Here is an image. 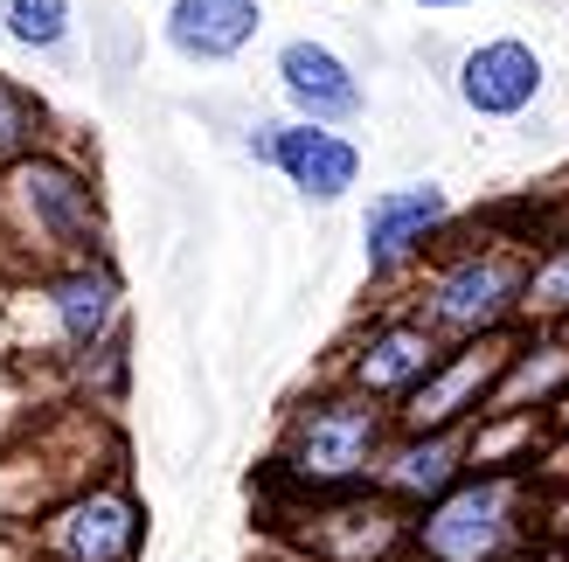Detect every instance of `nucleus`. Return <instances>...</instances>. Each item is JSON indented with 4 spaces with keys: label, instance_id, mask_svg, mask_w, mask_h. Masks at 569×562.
Instances as JSON below:
<instances>
[{
    "label": "nucleus",
    "instance_id": "obj_1",
    "mask_svg": "<svg viewBox=\"0 0 569 562\" xmlns=\"http://www.w3.org/2000/svg\"><path fill=\"white\" fill-rule=\"evenodd\" d=\"M542 237L535 209H487V215H451V230L423 250V264L403 278V305L438 327L445 341H479V333H515L528 258Z\"/></svg>",
    "mask_w": 569,
    "mask_h": 562
},
{
    "label": "nucleus",
    "instance_id": "obj_2",
    "mask_svg": "<svg viewBox=\"0 0 569 562\" xmlns=\"http://www.w3.org/2000/svg\"><path fill=\"white\" fill-rule=\"evenodd\" d=\"M119 327H126V271L111 250L0 278V361H14V369H70L77 354H91Z\"/></svg>",
    "mask_w": 569,
    "mask_h": 562
},
{
    "label": "nucleus",
    "instance_id": "obj_3",
    "mask_svg": "<svg viewBox=\"0 0 569 562\" xmlns=\"http://www.w3.org/2000/svg\"><path fill=\"white\" fill-rule=\"evenodd\" d=\"M91 250H111V209L98 167L77 147L42 139L36 153L0 167V278L91 258Z\"/></svg>",
    "mask_w": 569,
    "mask_h": 562
},
{
    "label": "nucleus",
    "instance_id": "obj_4",
    "mask_svg": "<svg viewBox=\"0 0 569 562\" xmlns=\"http://www.w3.org/2000/svg\"><path fill=\"white\" fill-rule=\"evenodd\" d=\"M396 431V410L340 382H312L284 403L271 459L258 472V493H333L376 480V459Z\"/></svg>",
    "mask_w": 569,
    "mask_h": 562
},
{
    "label": "nucleus",
    "instance_id": "obj_5",
    "mask_svg": "<svg viewBox=\"0 0 569 562\" xmlns=\"http://www.w3.org/2000/svg\"><path fill=\"white\" fill-rule=\"evenodd\" d=\"M535 535H549V493L535 465H493L410 514V562H515Z\"/></svg>",
    "mask_w": 569,
    "mask_h": 562
},
{
    "label": "nucleus",
    "instance_id": "obj_6",
    "mask_svg": "<svg viewBox=\"0 0 569 562\" xmlns=\"http://www.w3.org/2000/svg\"><path fill=\"white\" fill-rule=\"evenodd\" d=\"M284 562H410V508L361 480L333 493H258Z\"/></svg>",
    "mask_w": 569,
    "mask_h": 562
},
{
    "label": "nucleus",
    "instance_id": "obj_7",
    "mask_svg": "<svg viewBox=\"0 0 569 562\" xmlns=\"http://www.w3.org/2000/svg\"><path fill=\"white\" fill-rule=\"evenodd\" d=\"M14 528L42 562H139L147 555V500L132 493L119 465L70 486L63 500H49Z\"/></svg>",
    "mask_w": 569,
    "mask_h": 562
},
{
    "label": "nucleus",
    "instance_id": "obj_8",
    "mask_svg": "<svg viewBox=\"0 0 569 562\" xmlns=\"http://www.w3.org/2000/svg\"><path fill=\"white\" fill-rule=\"evenodd\" d=\"M451 341L438 327H423L403 299L396 305H382V313H368L348 341L333 348V361H327V382H340V389H361V397H376V403H403L410 389L438 369V354H445Z\"/></svg>",
    "mask_w": 569,
    "mask_h": 562
},
{
    "label": "nucleus",
    "instance_id": "obj_9",
    "mask_svg": "<svg viewBox=\"0 0 569 562\" xmlns=\"http://www.w3.org/2000/svg\"><path fill=\"white\" fill-rule=\"evenodd\" d=\"M243 153L271 167V174L299 194L306 209H333V202H348V194L361 188V139L348 126H312V119H258L243 132Z\"/></svg>",
    "mask_w": 569,
    "mask_h": 562
},
{
    "label": "nucleus",
    "instance_id": "obj_10",
    "mask_svg": "<svg viewBox=\"0 0 569 562\" xmlns=\"http://www.w3.org/2000/svg\"><path fill=\"white\" fill-rule=\"evenodd\" d=\"M459 202H451L445 181H396V188H376L361 209V271L368 285L382 292H403V278L423 264V250H431Z\"/></svg>",
    "mask_w": 569,
    "mask_h": 562
},
{
    "label": "nucleus",
    "instance_id": "obj_11",
    "mask_svg": "<svg viewBox=\"0 0 569 562\" xmlns=\"http://www.w3.org/2000/svg\"><path fill=\"white\" fill-rule=\"evenodd\" d=\"M542 91H549V63L521 36H479L451 63V98H459L466 119H487V126L528 119L542 104Z\"/></svg>",
    "mask_w": 569,
    "mask_h": 562
},
{
    "label": "nucleus",
    "instance_id": "obj_12",
    "mask_svg": "<svg viewBox=\"0 0 569 562\" xmlns=\"http://www.w3.org/2000/svg\"><path fill=\"white\" fill-rule=\"evenodd\" d=\"M507 361V333H479V341H451L438 354V369L423 375L403 403H396V431H445V424H472L487 410L493 382Z\"/></svg>",
    "mask_w": 569,
    "mask_h": 562
},
{
    "label": "nucleus",
    "instance_id": "obj_13",
    "mask_svg": "<svg viewBox=\"0 0 569 562\" xmlns=\"http://www.w3.org/2000/svg\"><path fill=\"white\" fill-rule=\"evenodd\" d=\"M271 77H278V98L292 119H312V126H361L368 119L361 70L320 36H284L271 56Z\"/></svg>",
    "mask_w": 569,
    "mask_h": 562
},
{
    "label": "nucleus",
    "instance_id": "obj_14",
    "mask_svg": "<svg viewBox=\"0 0 569 562\" xmlns=\"http://www.w3.org/2000/svg\"><path fill=\"white\" fill-rule=\"evenodd\" d=\"M264 36V0H167L160 42L188 70H222Z\"/></svg>",
    "mask_w": 569,
    "mask_h": 562
},
{
    "label": "nucleus",
    "instance_id": "obj_15",
    "mask_svg": "<svg viewBox=\"0 0 569 562\" xmlns=\"http://www.w3.org/2000/svg\"><path fill=\"white\" fill-rule=\"evenodd\" d=\"M472 472V444L466 424H445V431H389L382 459H376V486L396 500V508H431L438 493H451Z\"/></svg>",
    "mask_w": 569,
    "mask_h": 562
},
{
    "label": "nucleus",
    "instance_id": "obj_16",
    "mask_svg": "<svg viewBox=\"0 0 569 562\" xmlns=\"http://www.w3.org/2000/svg\"><path fill=\"white\" fill-rule=\"evenodd\" d=\"M569 397V327H542V320H521L507 333V361H500V382L487 410H556Z\"/></svg>",
    "mask_w": 569,
    "mask_h": 562
},
{
    "label": "nucleus",
    "instance_id": "obj_17",
    "mask_svg": "<svg viewBox=\"0 0 569 562\" xmlns=\"http://www.w3.org/2000/svg\"><path fill=\"white\" fill-rule=\"evenodd\" d=\"M549 438V417L542 410H479L466 424V444H472V472H493V465H535Z\"/></svg>",
    "mask_w": 569,
    "mask_h": 562
},
{
    "label": "nucleus",
    "instance_id": "obj_18",
    "mask_svg": "<svg viewBox=\"0 0 569 562\" xmlns=\"http://www.w3.org/2000/svg\"><path fill=\"white\" fill-rule=\"evenodd\" d=\"M0 42L21 56H70L77 42V0H0Z\"/></svg>",
    "mask_w": 569,
    "mask_h": 562
},
{
    "label": "nucleus",
    "instance_id": "obj_19",
    "mask_svg": "<svg viewBox=\"0 0 569 562\" xmlns=\"http://www.w3.org/2000/svg\"><path fill=\"white\" fill-rule=\"evenodd\" d=\"M521 320L569 327V222H542L528 258V292H521Z\"/></svg>",
    "mask_w": 569,
    "mask_h": 562
},
{
    "label": "nucleus",
    "instance_id": "obj_20",
    "mask_svg": "<svg viewBox=\"0 0 569 562\" xmlns=\"http://www.w3.org/2000/svg\"><path fill=\"white\" fill-rule=\"evenodd\" d=\"M42 139H56V111L36 83H21L14 70H0V167L36 153Z\"/></svg>",
    "mask_w": 569,
    "mask_h": 562
},
{
    "label": "nucleus",
    "instance_id": "obj_21",
    "mask_svg": "<svg viewBox=\"0 0 569 562\" xmlns=\"http://www.w3.org/2000/svg\"><path fill=\"white\" fill-rule=\"evenodd\" d=\"M63 375H70V389H77V403L111 410V403L126 397V382H132V341H126V327L111 333V341H98L91 354H77Z\"/></svg>",
    "mask_w": 569,
    "mask_h": 562
},
{
    "label": "nucleus",
    "instance_id": "obj_22",
    "mask_svg": "<svg viewBox=\"0 0 569 562\" xmlns=\"http://www.w3.org/2000/svg\"><path fill=\"white\" fill-rule=\"evenodd\" d=\"M535 480H542L549 493H556V486H569V424H549L542 452H535Z\"/></svg>",
    "mask_w": 569,
    "mask_h": 562
},
{
    "label": "nucleus",
    "instance_id": "obj_23",
    "mask_svg": "<svg viewBox=\"0 0 569 562\" xmlns=\"http://www.w3.org/2000/svg\"><path fill=\"white\" fill-rule=\"evenodd\" d=\"M515 562H569V535H535Z\"/></svg>",
    "mask_w": 569,
    "mask_h": 562
},
{
    "label": "nucleus",
    "instance_id": "obj_24",
    "mask_svg": "<svg viewBox=\"0 0 569 562\" xmlns=\"http://www.w3.org/2000/svg\"><path fill=\"white\" fill-rule=\"evenodd\" d=\"M0 562H42V555L28 549V535H21V528H8V521H0Z\"/></svg>",
    "mask_w": 569,
    "mask_h": 562
},
{
    "label": "nucleus",
    "instance_id": "obj_25",
    "mask_svg": "<svg viewBox=\"0 0 569 562\" xmlns=\"http://www.w3.org/2000/svg\"><path fill=\"white\" fill-rule=\"evenodd\" d=\"M417 14H459V8H479V0H410Z\"/></svg>",
    "mask_w": 569,
    "mask_h": 562
},
{
    "label": "nucleus",
    "instance_id": "obj_26",
    "mask_svg": "<svg viewBox=\"0 0 569 562\" xmlns=\"http://www.w3.org/2000/svg\"><path fill=\"white\" fill-rule=\"evenodd\" d=\"M549 424H569V397H562V403H556V410H549Z\"/></svg>",
    "mask_w": 569,
    "mask_h": 562
}]
</instances>
